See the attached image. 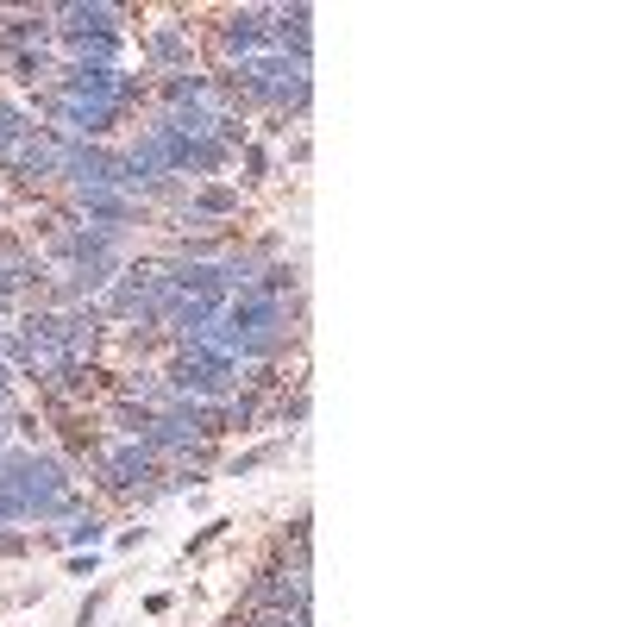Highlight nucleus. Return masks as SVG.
Here are the masks:
<instances>
[{"mask_svg":"<svg viewBox=\"0 0 627 627\" xmlns=\"http://www.w3.org/2000/svg\"><path fill=\"white\" fill-rule=\"evenodd\" d=\"M63 539H70V546H88V552H95V546H101V521L88 514V521H76V527H70Z\"/></svg>","mask_w":627,"mask_h":627,"instance_id":"f257e3e1","label":"nucleus"}]
</instances>
